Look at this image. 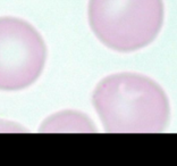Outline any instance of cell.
<instances>
[{
  "instance_id": "obj_4",
  "label": "cell",
  "mask_w": 177,
  "mask_h": 166,
  "mask_svg": "<svg viewBox=\"0 0 177 166\" xmlns=\"http://www.w3.org/2000/svg\"><path fill=\"white\" fill-rule=\"evenodd\" d=\"M40 132H97V126L88 115L77 110H62L46 118Z\"/></svg>"
},
{
  "instance_id": "obj_3",
  "label": "cell",
  "mask_w": 177,
  "mask_h": 166,
  "mask_svg": "<svg viewBox=\"0 0 177 166\" xmlns=\"http://www.w3.org/2000/svg\"><path fill=\"white\" fill-rule=\"evenodd\" d=\"M47 46L29 22L11 16L0 17V90L29 88L42 74Z\"/></svg>"
},
{
  "instance_id": "obj_2",
  "label": "cell",
  "mask_w": 177,
  "mask_h": 166,
  "mask_svg": "<svg viewBox=\"0 0 177 166\" xmlns=\"http://www.w3.org/2000/svg\"><path fill=\"white\" fill-rule=\"evenodd\" d=\"M88 18L102 44L118 52H133L159 35L165 6L162 0H88Z\"/></svg>"
},
{
  "instance_id": "obj_1",
  "label": "cell",
  "mask_w": 177,
  "mask_h": 166,
  "mask_svg": "<svg viewBox=\"0 0 177 166\" xmlns=\"http://www.w3.org/2000/svg\"><path fill=\"white\" fill-rule=\"evenodd\" d=\"M92 103L107 132H164L170 120L164 89L139 73L121 72L102 79L93 91Z\"/></svg>"
}]
</instances>
